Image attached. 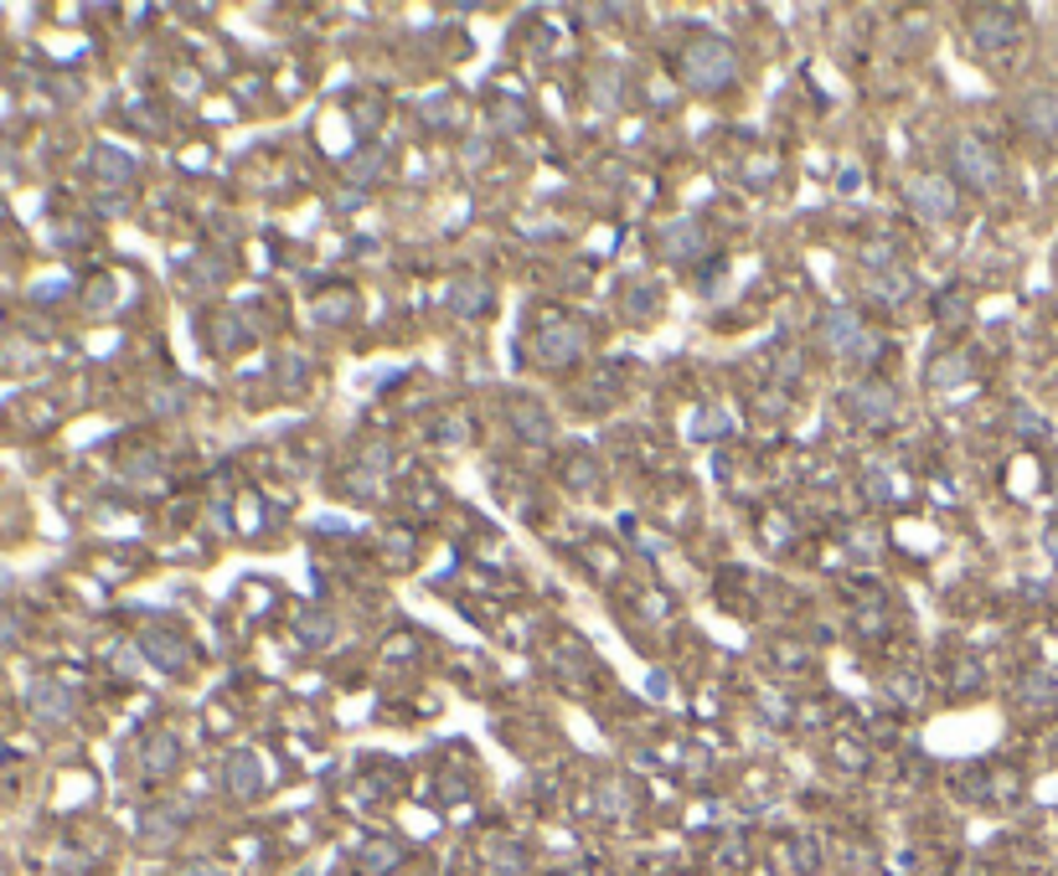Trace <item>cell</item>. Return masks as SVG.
<instances>
[{"mask_svg":"<svg viewBox=\"0 0 1058 876\" xmlns=\"http://www.w3.org/2000/svg\"><path fill=\"white\" fill-rule=\"evenodd\" d=\"M682 78L698 93H717V88H728L738 78V52L723 36H698L682 57Z\"/></svg>","mask_w":1058,"mask_h":876,"instance_id":"1","label":"cell"},{"mask_svg":"<svg viewBox=\"0 0 1058 876\" xmlns=\"http://www.w3.org/2000/svg\"><path fill=\"white\" fill-rule=\"evenodd\" d=\"M950 166H956L960 181L971 186V191H981V196L1002 191V160H996V150H991L987 139L960 135L956 145H950Z\"/></svg>","mask_w":1058,"mask_h":876,"instance_id":"2","label":"cell"},{"mask_svg":"<svg viewBox=\"0 0 1058 876\" xmlns=\"http://www.w3.org/2000/svg\"><path fill=\"white\" fill-rule=\"evenodd\" d=\"M589 336H583L579 321H568V315H547L537 325V361L543 367H568V361H579Z\"/></svg>","mask_w":1058,"mask_h":876,"instance_id":"3","label":"cell"},{"mask_svg":"<svg viewBox=\"0 0 1058 876\" xmlns=\"http://www.w3.org/2000/svg\"><path fill=\"white\" fill-rule=\"evenodd\" d=\"M904 202H909V212L924 222H950L956 217V186L945 181V176H909Z\"/></svg>","mask_w":1058,"mask_h":876,"instance_id":"4","label":"cell"},{"mask_svg":"<svg viewBox=\"0 0 1058 876\" xmlns=\"http://www.w3.org/2000/svg\"><path fill=\"white\" fill-rule=\"evenodd\" d=\"M656 254L661 258H671V263H692V258L708 248V233H702V222L698 217H671V222H661L656 227Z\"/></svg>","mask_w":1058,"mask_h":876,"instance_id":"5","label":"cell"},{"mask_svg":"<svg viewBox=\"0 0 1058 876\" xmlns=\"http://www.w3.org/2000/svg\"><path fill=\"white\" fill-rule=\"evenodd\" d=\"M821 346L832 356H853V351H872L878 340L862 330V315H853V310H832L826 321H821Z\"/></svg>","mask_w":1058,"mask_h":876,"instance_id":"6","label":"cell"},{"mask_svg":"<svg viewBox=\"0 0 1058 876\" xmlns=\"http://www.w3.org/2000/svg\"><path fill=\"white\" fill-rule=\"evenodd\" d=\"M140 655L151 660L155 671L181 675L191 665V644L181 640V634H171V629H145V634H140Z\"/></svg>","mask_w":1058,"mask_h":876,"instance_id":"7","label":"cell"},{"mask_svg":"<svg viewBox=\"0 0 1058 876\" xmlns=\"http://www.w3.org/2000/svg\"><path fill=\"white\" fill-rule=\"evenodd\" d=\"M847 407H853V418H862V423H893L899 392L888 388V382H878V377H868V382H857V388L847 392Z\"/></svg>","mask_w":1058,"mask_h":876,"instance_id":"8","label":"cell"},{"mask_svg":"<svg viewBox=\"0 0 1058 876\" xmlns=\"http://www.w3.org/2000/svg\"><path fill=\"white\" fill-rule=\"evenodd\" d=\"M26 701H32V717L42 727H63L73 717V707H78V701H73V686H63V681H36Z\"/></svg>","mask_w":1058,"mask_h":876,"instance_id":"9","label":"cell"},{"mask_svg":"<svg viewBox=\"0 0 1058 876\" xmlns=\"http://www.w3.org/2000/svg\"><path fill=\"white\" fill-rule=\"evenodd\" d=\"M1017 119H1023L1027 135L1058 139V93H1048V88H1038V93H1023V103H1017Z\"/></svg>","mask_w":1058,"mask_h":876,"instance_id":"10","label":"cell"},{"mask_svg":"<svg viewBox=\"0 0 1058 876\" xmlns=\"http://www.w3.org/2000/svg\"><path fill=\"white\" fill-rule=\"evenodd\" d=\"M971 42H976V52H1002V47H1012L1017 42V11H981L976 16V26H971Z\"/></svg>","mask_w":1058,"mask_h":876,"instance_id":"11","label":"cell"},{"mask_svg":"<svg viewBox=\"0 0 1058 876\" xmlns=\"http://www.w3.org/2000/svg\"><path fill=\"white\" fill-rule=\"evenodd\" d=\"M269 789V774H264V763H258V753H233L227 759V794L233 799H258V794Z\"/></svg>","mask_w":1058,"mask_h":876,"instance_id":"12","label":"cell"},{"mask_svg":"<svg viewBox=\"0 0 1058 876\" xmlns=\"http://www.w3.org/2000/svg\"><path fill=\"white\" fill-rule=\"evenodd\" d=\"M444 304H449V315H480L491 304V284L480 273H455L444 284Z\"/></svg>","mask_w":1058,"mask_h":876,"instance_id":"13","label":"cell"},{"mask_svg":"<svg viewBox=\"0 0 1058 876\" xmlns=\"http://www.w3.org/2000/svg\"><path fill=\"white\" fill-rule=\"evenodd\" d=\"M971 356L966 351H950V356H939V361H929V371H924V382H929V392H950L960 388V382H971Z\"/></svg>","mask_w":1058,"mask_h":876,"instance_id":"14","label":"cell"},{"mask_svg":"<svg viewBox=\"0 0 1058 876\" xmlns=\"http://www.w3.org/2000/svg\"><path fill=\"white\" fill-rule=\"evenodd\" d=\"M140 763H145V774H171L176 763H181V742L171 732H151L145 748H140Z\"/></svg>","mask_w":1058,"mask_h":876,"instance_id":"15","label":"cell"},{"mask_svg":"<svg viewBox=\"0 0 1058 876\" xmlns=\"http://www.w3.org/2000/svg\"><path fill=\"white\" fill-rule=\"evenodd\" d=\"M140 835H145V845H171L176 835H181V820H176L171 809H160V815L151 809V815L140 820Z\"/></svg>","mask_w":1058,"mask_h":876,"instance_id":"16","label":"cell"},{"mask_svg":"<svg viewBox=\"0 0 1058 876\" xmlns=\"http://www.w3.org/2000/svg\"><path fill=\"white\" fill-rule=\"evenodd\" d=\"M93 170H99L103 181H130V176H135V160L124 150H114V145H99V150H93Z\"/></svg>","mask_w":1058,"mask_h":876,"instance_id":"17","label":"cell"},{"mask_svg":"<svg viewBox=\"0 0 1058 876\" xmlns=\"http://www.w3.org/2000/svg\"><path fill=\"white\" fill-rule=\"evenodd\" d=\"M294 634H300L305 644H325L331 634H336V619H331L325 608H305V614L294 619Z\"/></svg>","mask_w":1058,"mask_h":876,"instance_id":"18","label":"cell"},{"mask_svg":"<svg viewBox=\"0 0 1058 876\" xmlns=\"http://www.w3.org/2000/svg\"><path fill=\"white\" fill-rule=\"evenodd\" d=\"M512 423L522 428V434L532 438V443H547L553 438V423H547L543 407H527V403H512Z\"/></svg>","mask_w":1058,"mask_h":876,"instance_id":"19","label":"cell"},{"mask_svg":"<svg viewBox=\"0 0 1058 876\" xmlns=\"http://www.w3.org/2000/svg\"><path fill=\"white\" fill-rule=\"evenodd\" d=\"M398 861H403V851H398L393 841H372L367 851H361V866H367L372 876H388V872L398 866Z\"/></svg>","mask_w":1058,"mask_h":876,"instance_id":"20","label":"cell"},{"mask_svg":"<svg viewBox=\"0 0 1058 876\" xmlns=\"http://www.w3.org/2000/svg\"><path fill=\"white\" fill-rule=\"evenodd\" d=\"M486 861H491L501 876H522V866H527V856H522L516 845H506V841H495L491 851H486Z\"/></svg>","mask_w":1058,"mask_h":876,"instance_id":"21","label":"cell"},{"mask_svg":"<svg viewBox=\"0 0 1058 876\" xmlns=\"http://www.w3.org/2000/svg\"><path fill=\"white\" fill-rule=\"evenodd\" d=\"M692 434H698V438H723V434H728V413H717V407L698 413V418H692Z\"/></svg>","mask_w":1058,"mask_h":876,"instance_id":"22","label":"cell"},{"mask_svg":"<svg viewBox=\"0 0 1058 876\" xmlns=\"http://www.w3.org/2000/svg\"><path fill=\"white\" fill-rule=\"evenodd\" d=\"M1023 701H1033V707H1043V701H1058V686L1048 681V675H1033L1023 686Z\"/></svg>","mask_w":1058,"mask_h":876,"instance_id":"23","label":"cell"},{"mask_svg":"<svg viewBox=\"0 0 1058 876\" xmlns=\"http://www.w3.org/2000/svg\"><path fill=\"white\" fill-rule=\"evenodd\" d=\"M377 170H382V150L357 155V160L346 166V176H352V181H377Z\"/></svg>","mask_w":1058,"mask_h":876,"instance_id":"24","label":"cell"},{"mask_svg":"<svg viewBox=\"0 0 1058 876\" xmlns=\"http://www.w3.org/2000/svg\"><path fill=\"white\" fill-rule=\"evenodd\" d=\"M650 304H661V294H656V289H635V294H631V315H635V321H646Z\"/></svg>","mask_w":1058,"mask_h":876,"instance_id":"25","label":"cell"},{"mask_svg":"<svg viewBox=\"0 0 1058 876\" xmlns=\"http://www.w3.org/2000/svg\"><path fill=\"white\" fill-rule=\"evenodd\" d=\"M16 640H21V619L0 608V650H5V644H16Z\"/></svg>","mask_w":1058,"mask_h":876,"instance_id":"26","label":"cell"},{"mask_svg":"<svg viewBox=\"0 0 1058 876\" xmlns=\"http://www.w3.org/2000/svg\"><path fill=\"white\" fill-rule=\"evenodd\" d=\"M176 876H222V866H212V861H187Z\"/></svg>","mask_w":1058,"mask_h":876,"instance_id":"27","label":"cell"},{"mask_svg":"<svg viewBox=\"0 0 1058 876\" xmlns=\"http://www.w3.org/2000/svg\"><path fill=\"white\" fill-rule=\"evenodd\" d=\"M1017 428H1023V434H1043V418L1027 413V407H1017Z\"/></svg>","mask_w":1058,"mask_h":876,"instance_id":"28","label":"cell"},{"mask_svg":"<svg viewBox=\"0 0 1058 876\" xmlns=\"http://www.w3.org/2000/svg\"><path fill=\"white\" fill-rule=\"evenodd\" d=\"M599 799H604V805H615V809H625V789H615V784H599Z\"/></svg>","mask_w":1058,"mask_h":876,"instance_id":"29","label":"cell"},{"mask_svg":"<svg viewBox=\"0 0 1058 876\" xmlns=\"http://www.w3.org/2000/svg\"><path fill=\"white\" fill-rule=\"evenodd\" d=\"M294 876H321V866H300V872H294Z\"/></svg>","mask_w":1058,"mask_h":876,"instance_id":"30","label":"cell"}]
</instances>
